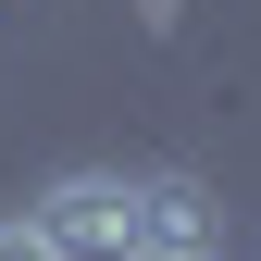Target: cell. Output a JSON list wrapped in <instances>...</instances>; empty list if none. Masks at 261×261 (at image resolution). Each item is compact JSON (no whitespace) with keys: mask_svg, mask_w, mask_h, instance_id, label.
<instances>
[{"mask_svg":"<svg viewBox=\"0 0 261 261\" xmlns=\"http://www.w3.org/2000/svg\"><path fill=\"white\" fill-rule=\"evenodd\" d=\"M25 237L50 261H137V174H50L25 199Z\"/></svg>","mask_w":261,"mask_h":261,"instance_id":"obj_1","label":"cell"},{"mask_svg":"<svg viewBox=\"0 0 261 261\" xmlns=\"http://www.w3.org/2000/svg\"><path fill=\"white\" fill-rule=\"evenodd\" d=\"M0 261H50V249H38V237H25V224H0Z\"/></svg>","mask_w":261,"mask_h":261,"instance_id":"obj_3","label":"cell"},{"mask_svg":"<svg viewBox=\"0 0 261 261\" xmlns=\"http://www.w3.org/2000/svg\"><path fill=\"white\" fill-rule=\"evenodd\" d=\"M199 261H224V249H199Z\"/></svg>","mask_w":261,"mask_h":261,"instance_id":"obj_4","label":"cell"},{"mask_svg":"<svg viewBox=\"0 0 261 261\" xmlns=\"http://www.w3.org/2000/svg\"><path fill=\"white\" fill-rule=\"evenodd\" d=\"M199 249H224L212 187L199 174H137V261H199Z\"/></svg>","mask_w":261,"mask_h":261,"instance_id":"obj_2","label":"cell"}]
</instances>
